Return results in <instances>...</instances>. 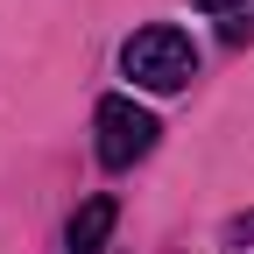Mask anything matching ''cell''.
I'll return each mask as SVG.
<instances>
[{"mask_svg": "<svg viewBox=\"0 0 254 254\" xmlns=\"http://www.w3.org/2000/svg\"><path fill=\"white\" fill-rule=\"evenodd\" d=\"M92 134H99V163L106 170H134L141 155L155 148V113L134 99V92H106L99 99V113H92Z\"/></svg>", "mask_w": 254, "mask_h": 254, "instance_id": "2", "label": "cell"}, {"mask_svg": "<svg viewBox=\"0 0 254 254\" xmlns=\"http://www.w3.org/2000/svg\"><path fill=\"white\" fill-rule=\"evenodd\" d=\"M226 240H233V247H240V240H254V212H247V219H233V226H226Z\"/></svg>", "mask_w": 254, "mask_h": 254, "instance_id": "4", "label": "cell"}, {"mask_svg": "<svg viewBox=\"0 0 254 254\" xmlns=\"http://www.w3.org/2000/svg\"><path fill=\"white\" fill-rule=\"evenodd\" d=\"M113 219H120V205H113V198H85V205H78V219H71V233H64V254H106Z\"/></svg>", "mask_w": 254, "mask_h": 254, "instance_id": "3", "label": "cell"}, {"mask_svg": "<svg viewBox=\"0 0 254 254\" xmlns=\"http://www.w3.org/2000/svg\"><path fill=\"white\" fill-rule=\"evenodd\" d=\"M120 71L134 78L141 92H184L190 78H198V43H190L184 28L155 21V28H141V36H127Z\"/></svg>", "mask_w": 254, "mask_h": 254, "instance_id": "1", "label": "cell"}, {"mask_svg": "<svg viewBox=\"0 0 254 254\" xmlns=\"http://www.w3.org/2000/svg\"><path fill=\"white\" fill-rule=\"evenodd\" d=\"M190 7H205V14H226V7H240V0H190Z\"/></svg>", "mask_w": 254, "mask_h": 254, "instance_id": "5", "label": "cell"}]
</instances>
